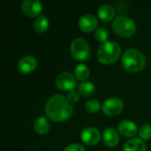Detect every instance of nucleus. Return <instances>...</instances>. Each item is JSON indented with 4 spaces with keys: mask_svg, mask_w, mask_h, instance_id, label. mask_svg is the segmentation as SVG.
I'll return each mask as SVG.
<instances>
[{
    "mask_svg": "<svg viewBox=\"0 0 151 151\" xmlns=\"http://www.w3.org/2000/svg\"><path fill=\"white\" fill-rule=\"evenodd\" d=\"M123 151H147V147L142 139L132 138L125 143Z\"/></svg>",
    "mask_w": 151,
    "mask_h": 151,
    "instance_id": "4468645a",
    "label": "nucleus"
},
{
    "mask_svg": "<svg viewBox=\"0 0 151 151\" xmlns=\"http://www.w3.org/2000/svg\"><path fill=\"white\" fill-rule=\"evenodd\" d=\"M64 151H86L85 148L79 143H72L70 145H68L67 147H65V149Z\"/></svg>",
    "mask_w": 151,
    "mask_h": 151,
    "instance_id": "b1692460",
    "label": "nucleus"
},
{
    "mask_svg": "<svg viewBox=\"0 0 151 151\" xmlns=\"http://www.w3.org/2000/svg\"><path fill=\"white\" fill-rule=\"evenodd\" d=\"M78 24L81 31L89 33L97 27L98 20L96 17L94 16L93 14L87 13V14H83L82 16H81L78 21Z\"/></svg>",
    "mask_w": 151,
    "mask_h": 151,
    "instance_id": "9d476101",
    "label": "nucleus"
},
{
    "mask_svg": "<svg viewBox=\"0 0 151 151\" xmlns=\"http://www.w3.org/2000/svg\"><path fill=\"white\" fill-rule=\"evenodd\" d=\"M139 135L142 140L148 141L151 139V126L150 125H143L139 130Z\"/></svg>",
    "mask_w": 151,
    "mask_h": 151,
    "instance_id": "4be33fe9",
    "label": "nucleus"
},
{
    "mask_svg": "<svg viewBox=\"0 0 151 151\" xmlns=\"http://www.w3.org/2000/svg\"><path fill=\"white\" fill-rule=\"evenodd\" d=\"M124 109V103L118 97H111L105 100L102 105L103 112L107 116L119 115Z\"/></svg>",
    "mask_w": 151,
    "mask_h": 151,
    "instance_id": "0eeeda50",
    "label": "nucleus"
},
{
    "mask_svg": "<svg viewBox=\"0 0 151 151\" xmlns=\"http://www.w3.org/2000/svg\"><path fill=\"white\" fill-rule=\"evenodd\" d=\"M33 27L35 31L37 33H43L49 27V19L44 15L38 16L33 23Z\"/></svg>",
    "mask_w": 151,
    "mask_h": 151,
    "instance_id": "f3484780",
    "label": "nucleus"
},
{
    "mask_svg": "<svg viewBox=\"0 0 151 151\" xmlns=\"http://www.w3.org/2000/svg\"><path fill=\"white\" fill-rule=\"evenodd\" d=\"M103 141L104 145H106L109 148L116 147L119 142V134L114 128L108 127L104 131Z\"/></svg>",
    "mask_w": 151,
    "mask_h": 151,
    "instance_id": "ddd939ff",
    "label": "nucleus"
},
{
    "mask_svg": "<svg viewBox=\"0 0 151 151\" xmlns=\"http://www.w3.org/2000/svg\"><path fill=\"white\" fill-rule=\"evenodd\" d=\"M97 13H98L99 18L103 21L109 22V21H111L113 19V18L115 16V10L111 5L104 4H102L98 8Z\"/></svg>",
    "mask_w": 151,
    "mask_h": 151,
    "instance_id": "2eb2a0df",
    "label": "nucleus"
},
{
    "mask_svg": "<svg viewBox=\"0 0 151 151\" xmlns=\"http://www.w3.org/2000/svg\"><path fill=\"white\" fill-rule=\"evenodd\" d=\"M37 65V60L33 56H24L21 58L18 64H17V68L18 71L21 73H29L33 72Z\"/></svg>",
    "mask_w": 151,
    "mask_h": 151,
    "instance_id": "9b49d317",
    "label": "nucleus"
},
{
    "mask_svg": "<svg viewBox=\"0 0 151 151\" xmlns=\"http://www.w3.org/2000/svg\"><path fill=\"white\" fill-rule=\"evenodd\" d=\"M121 53L120 45L114 41H106L99 46L96 53L97 60L103 65H111L116 62Z\"/></svg>",
    "mask_w": 151,
    "mask_h": 151,
    "instance_id": "7ed1b4c3",
    "label": "nucleus"
},
{
    "mask_svg": "<svg viewBox=\"0 0 151 151\" xmlns=\"http://www.w3.org/2000/svg\"><path fill=\"white\" fill-rule=\"evenodd\" d=\"M81 141L88 145H96L101 139V134L98 129L95 127H86L81 133Z\"/></svg>",
    "mask_w": 151,
    "mask_h": 151,
    "instance_id": "6e6552de",
    "label": "nucleus"
},
{
    "mask_svg": "<svg viewBox=\"0 0 151 151\" xmlns=\"http://www.w3.org/2000/svg\"><path fill=\"white\" fill-rule=\"evenodd\" d=\"M67 99L69 100L70 103H77L80 100V92H78L77 90L73 89L68 92L67 94Z\"/></svg>",
    "mask_w": 151,
    "mask_h": 151,
    "instance_id": "5701e85b",
    "label": "nucleus"
},
{
    "mask_svg": "<svg viewBox=\"0 0 151 151\" xmlns=\"http://www.w3.org/2000/svg\"><path fill=\"white\" fill-rule=\"evenodd\" d=\"M113 32L120 37H130L136 31L134 20L125 15L118 16L112 22Z\"/></svg>",
    "mask_w": 151,
    "mask_h": 151,
    "instance_id": "20e7f679",
    "label": "nucleus"
},
{
    "mask_svg": "<svg viewBox=\"0 0 151 151\" xmlns=\"http://www.w3.org/2000/svg\"><path fill=\"white\" fill-rule=\"evenodd\" d=\"M56 87L62 91H71L73 90L77 86V78L71 73L65 72L60 73L56 81H55Z\"/></svg>",
    "mask_w": 151,
    "mask_h": 151,
    "instance_id": "423d86ee",
    "label": "nucleus"
},
{
    "mask_svg": "<svg viewBox=\"0 0 151 151\" xmlns=\"http://www.w3.org/2000/svg\"><path fill=\"white\" fill-rule=\"evenodd\" d=\"M50 122L43 116L39 117L38 119H36V120L34 123V129L40 135L46 134L50 131Z\"/></svg>",
    "mask_w": 151,
    "mask_h": 151,
    "instance_id": "dca6fc26",
    "label": "nucleus"
},
{
    "mask_svg": "<svg viewBox=\"0 0 151 151\" xmlns=\"http://www.w3.org/2000/svg\"><path fill=\"white\" fill-rule=\"evenodd\" d=\"M74 74L78 80L82 81H86V80L89 77L90 71H89V68L86 65L80 64V65H77L75 66Z\"/></svg>",
    "mask_w": 151,
    "mask_h": 151,
    "instance_id": "a211bd4d",
    "label": "nucleus"
},
{
    "mask_svg": "<svg viewBox=\"0 0 151 151\" xmlns=\"http://www.w3.org/2000/svg\"><path fill=\"white\" fill-rule=\"evenodd\" d=\"M101 104L97 99H89L85 104V108L89 113H96L101 108Z\"/></svg>",
    "mask_w": 151,
    "mask_h": 151,
    "instance_id": "aec40b11",
    "label": "nucleus"
},
{
    "mask_svg": "<svg viewBox=\"0 0 151 151\" xmlns=\"http://www.w3.org/2000/svg\"><path fill=\"white\" fill-rule=\"evenodd\" d=\"M79 92L80 94H81L84 96H90L91 95H93L95 93L96 90V87L94 85V83L90 82V81H82L79 84Z\"/></svg>",
    "mask_w": 151,
    "mask_h": 151,
    "instance_id": "6ab92c4d",
    "label": "nucleus"
},
{
    "mask_svg": "<svg viewBox=\"0 0 151 151\" xmlns=\"http://www.w3.org/2000/svg\"><path fill=\"white\" fill-rule=\"evenodd\" d=\"M121 65L125 70L130 73H138L144 68L146 58L142 51L137 49L130 48L123 53Z\"/></svg>",
    "mask_w": 151,
    "mask_h": 151,
    "instance_id": "f03ea898",
    "label": "nucleus"
},
{
    "mask_svg": "<svg viewBox=\"0 0 151 151\" xmlns=\"http://www.w3.org/2000/svg\"><path fill=\"white\" fill-rule=\"evenodd\" d=\"M70 52L75 60L84 61L90 56V48L87 41L83 38H75L71 42Z\"/></svg>",
    "mask_w": 151,
    "mask_h": 151,
    "instance_id": "39448f33",
    "label": "nucleus"
},
{
    "mask_svg": "<svg viewBox=\"0 0 151 151\" xmlns=\"http://www.w3.org/2000/svg\"><path fill=\"white\" fill-rule=\"evenodd\" d=\"M118 131L122 136L132 138L137 134V126L133 121L129 119H125L119 123Z\"/></svg>",
    "mask_w": 151,
    "mask_h": 151,
    "instance_id": "f8f14e48",
    "label": "nucleus"
},
{
    "mask_svg": "<svg viewBox=\"0 0 151 151\" xmlns=\"http://www.w3.org/2000/svg\"><path fill=\"white\" fill-rule=\"evenodd\" d=\"M108 36H109V32L104 27H99L95 32V37H96V39L98 42H102V43L107 41Z\"/></svg>",
    "mask_w": 151,
    "mask_h": 151,
    "instance_id": "412c9836",
    "label": "nucleus"
},
{
    "mask_svg": "<svg viewBox=\"0 0 151 151\" xmlns=\"http://www.w3.org/2000/svg\"><path fill=\"white\" fill-rule=\"evenodd\" d=\"M73 108L69 100L63 95H55L51 96L45 106L47 117L56 122L67 120L73 114Z\"/></svg>",
    "mask_w": 151,
    "mask_h": 151,
    "instance_id": "f257e3e1",
    "label": "nucleus"
},
{
    "mask_svg": "<svg viewBox=\"0 0 151 151\" xmlns=\"http://www.w3.org/2000/svg\"><path fill=\"white\" fill-rule=\"evenodd\" d=\"M21 10L28 17L39 15L42 10V4L38 0H24L21 3Z\"/></svg>",
    "mask_w": 151,
    "mask_h": 151,
    "instance_id": "1a4fd4ad",
    "label": "nucleus"
}]
</instances>
